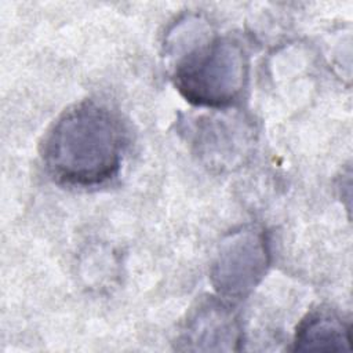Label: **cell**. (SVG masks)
I'll return each mask as SVG.
<instances>
[{
  "label": "cell",
  "mask_w": 353,
  "mask_h": 353,
  "mask_svg": "<svg viewBox=\"0 0 353 353\" xmlns=\"http://www.w3.org/2000/svg\"><path fill=\"white\" fill-rule=\"evenodd\" d=\"M229 120H212L208 124H204L200 130L201 138H199V145L204 148L203 154L210 157V161L216 165H221V154L223 159V165H228L226 156L232 153V156L239 154V149L241 148V141L239 139V134L241 128L239 125H229Z\"/></svg>",
  "instance_id": "6"
},
{
  "label": "cell",
  "mask_w": 353,
  "mask_h": 353,
  "mask_svg": "<svg viewBox=\"0 0 353 353\" xmlns=\"http://www.w3.org/2000/svg\"><path fill=\"white\" fill-rule=\"evenodd\" d=\"M250 62L241 43L216 36L186 52L175 66L174 84L192 105L225 109L240 99Z\"/></svg>",
  "instance_id": "2"
},
{
  "label": "cell",
  "mask_w": 353,
  "mask_h": 353,
  "mask_svg": "<svg viewBox=\"0 0 353 353\" xmlns=\"http://www.w3.org/2000/svg\"><path fill=\"white\" fill-rule=\"evenodd\" d=\"M127 146L120 117L85 99L65 110L47 131L41 159L48 175L72 188H97L117 176Z\"/></svg>",
  "instance_id": "1"
},
{
  "label": "cell",
  "mask_w": 353,
  "mask_h": 353,
  "mask_svg": "<svg viewBox=\"0 0 353 353\" xmlns=\"http://www.w3.org/2000/svg\"><path fill=\"white\" fill-rule=\"evenodd\" d=\"M241 327L237 313L225 301H201L188 316L178 338L181 350H239Z\"/></svg>",
  "instance_id": "4"
},
{
  "label": "cell",
  "mask_w": 353,
  "mask_h": 353,
  "mask_svg": "<svg viewBox=\"0 0 353 353\" xmlns=\"http://www.w3.org/2000/svg\"><path fill=\"white\" fill-rule=\"evenodd\" d=\"M270 251L266 234L258 226H241L219 244L211 266L214 288L225 298L250 294L266 274Z\"/></svg>",
  "instance_id": "3"
},
{
  "label": "cell",
  "mask_w": 353,
  "mask_h": 353,
  "mask_svg": "<svg viewBox=\"0 0 353 353\" xmlns=\"http://www.w3.org/2000/svg\"><path fill=\"white\" fill-rule=\"evenodd\" d=\"M350 325L330 307L309 312L296 327L295 352H341L350 350Z\"/></svg>",
  "instance_id": "5"
}]
</instances>
